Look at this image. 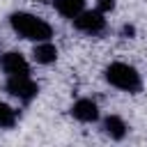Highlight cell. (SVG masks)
<instances>
[{
	"label": "cell",
	"mask_w": 147,
	"mask_h": 147,
	"mask_svg": "<svg viewBox=\"0 0 147 147\" xmlns=\"http://www.w3.org/2000/svg\"><path fill=\"white\" fill-rule=\"evenodd\" d=\"M74 25H76V30H80L85 34H101L106 30V18H103V14L99 9L96 11H85L83 9L74 18Z\"/></svg>",
	"instance_id": "obj_4"
},
{
	"label": "cell",
	"mask_w": 147,
	"mask_h": 147,
	"mask_svg": "<svg viewBox=\"0 0 147 147\" xmlns=\"http://www.w3.org/2000/svg\"><path fill=\"white\" fill-rule=\"evenodd\" d=\"M14 122H16V113H14L7 103H2V101H0V129L14 126Z\"/></svg>",
	"instance_id": "obj_10"
},
{
	"label": "cell",
	"mask_w": 147,
	"mask_h": 147,
	"mask_svg": "<svg viewBox=\"0 0 147 147\" xmlns=\"http://www.w3.org/2000/svg\"><path fill=\"white\" fill-rule=\"evenodd\" d=\"M122 34H126V37H131V34H133V28H131V25H124V30H122Z\"/></svg>",
	"instance_id": "obj_12"
},
{
	"label": "cell",
	"mask_w": 147,
	"mask_h": 147,
	"mask_svg": "<svg viewBox=\"0 0 147 147\" xmlns=\"http://www.w3.org/2000/svg\"><path fill=\"white\" fill-rule=\"evenodd\" d=\"M5 90H7L11 96L21 99V101H32V99L37 96V92H39L37 83H34L30 76H9L7 83H5Z\"/></svg>",
	"instance_id": "obj_3"
},
{
	"label": "cell",
	"mask_w": 147,
	"mask_h": 147,
	"mask_svg": "<svg viewBox=\"0 0 147 147\" xmlns=\"http://www.w3.org/2000/svg\"><path fill=\"white\" fill-rule=\"evenodd\" d=\"M9 25L14 28V32L23 39H32V41H46L51 34H53V28L34 16V14H28V11H14L9 16Z\"/></svg>",
	"instance_id": "obj_1"
},
{
	"label": "cell",
	"mask_w": 147,
	"mask_h": 147,
	"mask_svg": "<svg viewBox=\"0 0 147 147\" xmlns=\"http://www.w3.org/2000/svg\"><path fill=\"white\" fill-rule=\"evenodd\" d=\"M32 55H34V60H37L39 64H51V62H55V57H57V48L46 39V41H41V44L34 46Z\"/></svg>",
	"instance_id": "obj_8"
},
{
	"label": "cell",
	"mask_w": 147,
	"mask_h": 147,
	"mask_svg": "<svg viewBox=\"0 0 147 147\" xmlns=\"http://www.w3.org/2000/svg\"><path fill=\"white\" fill-rule=\"evenodd\" d=\"M37 2H48V0H37Z\"/></svg>",
	"instance_id": "obj_13"
},
{
	"label": "cell",
	"mask_w": 147,
	"mask_h": 147,
	"mask_svg": "<svg viewBox=\"0 0 147 147\" xmlns=\"http://www.w3.org/2000/svg\"><path fill=\"white\" fill-rule=\"evenodd\" d=\"M71 115L78 122H96L99 119V106L92 99H78L71 106Z\"/></svg>",
	"instance_id": "obj_6"
},
{
	"label": "cell",
	"mask_w": 147,
	"mask_h": 147,
	"mask_svg": "<svg viewBox=\"0 0 147 147\" xmlns=\"http://www.w3.org/2000/svg\"><path fill=\"white\" fill-rule=\"evenodd\" d=\"M55 9L57 14H62L64 18H76L83 9H85V0H55Z\"/></svg>",
	"instance_id": "obj_7"
},
{
	"label": "cell",
	"mask_w": 147,
	"mask_h": 147,
	"mask_svg": "<svg viewBox=\"0 0 147 147\" xmlns=\"http://www.w3.org/2000/svg\"><path fill=\"white\" fill-rule=\"evenodd\" d=\"M106 80L110 85H115L117 90H124V92H138L140 85H142L140 74L126 62H113L106 69Z\"/></svg>",
	"instance_id": "obj_2"
},
{
	"label": "cell",
	"mask_w": 147,
	"mask_h": 147,
	"mask_svg": "<svg viewBox=\"0 0 147 147\" xmlns=\"http://www.w3.org/2000/svg\"><path fill=\"white\" fill-rule=\"evenodd\" d=\"M0 67H2V71H5L7 76H28V71H30L28 60H25L21 53H16V51L5 53V55L0 57Z\"/></svg>",
	"instance_id": "obj_5"
},
{
	"label": "cell",
	"mask_w": 147,
	"mask_h": 147,
	"mask_svg": "<svg viewBox=\"0 0 147 147\" xmlns=\"http://www.w3.org/2000/svg\"><path fill=\"white\" fill-rule=\"evenodd\" d=\"M103 131H106L113 140H122V138L126 136V124H124L122 117L110 115V117H106V122H103Z\"/></svg>",
	"instance_id": "obj_9"
},
{
	"label": "cell",
	"mask_w": 147,
	"mask_h": 147,
	"mask_svg": "<svg viewBox=\"0 0 147 147\" xmlns=\"http://www.w3.org/2000/svg\"><path fill=\"white\" fill-rule=\"evenodd\" d=\"M96 7H99V11H101V14L113 11V9H115V0H99V2H96Z\"/></svg>",
	"instance_id": "obj_11"
}]
</instances>
